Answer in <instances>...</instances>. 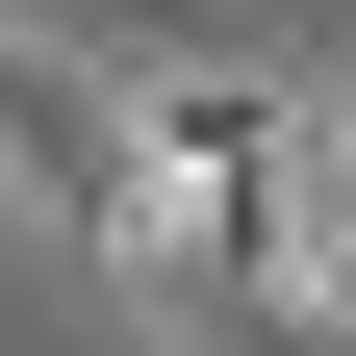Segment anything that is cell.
Masks as SVG:
<instances>
[{
	"instance_id": "obj_1",
	"label": "cell",
	"mask_w": 356,
	"mask_h": 356,
	"mask_svg": "<svg viewBox=\"0 0 356 356\" xmlns=\"http://www.w3.org/2000/svg\"><path fill=\"white\" fill-rule=\"evenodd\" d=\"M153 254L204 331H280V102L254 76H153Z\"/></svg>"
},
{
	"instance_id": "obj_2",
	"label": "cell",
	"mask_w": 356,
	"mask_h": 356,
	"mask_svg": "<svg viewBox=\"0 0 356 356\" xmlns=\"http://www.w3.org/2000/svg\"><path fill=\"white\" fill-rule=\"evenodd\" d=\"M331 204H356V127H331Z\"/></svg>"
}]
</instances>
